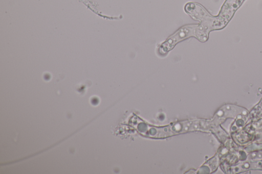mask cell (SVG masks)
I'll use <instances>...</instances> for the list:
<instances>
[{"label": "cell", "instance_id": "cell-1", "mask_svg": "<svg viewBox=\"0 0 262 174\" xmlns=\"http://www.w3.org/2000/svg\"><path fill=\"white\" fill-rule=\"evenodd\" d=\"M197 26L189 25L180 29L160 45L159 48V53L162 54H165L172 49L178 42L191 36L195 37Z\"/></svg>", "mask_w": 262, "mask_h": 174}]
</instances>
